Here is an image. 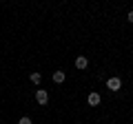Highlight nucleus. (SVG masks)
<instances>
[{
  "instance_id": "obj_2",
  "label": "nucleus",
  "mask_w": 133,
  "mask_h": 124,
  "mask_svg": "<svg viewBox=\"0 0 133 124\" xmlns=\"http://www.w3.org/2000/svg\"><path fill=\"white\" fill-rule=\"evenodd\" d=\"M36 102H38L40 106H44V104L49 102V93H47L44 89H38V91H36Z\"/></svg>"
},
{
  "instance_id": "obj_8",
  "label": "nucleus",
  "mask_w": 133,
  "mask_h": 124,
  "mask_svg": "<svg viewBox=\"0 0 133 124\" xmlns=\"http://www.w3.org/2000/svg\"><path fill=\"white\" fill-rule=\"evenodd\" d=\"M127 18H129V22L133 24V11H129V16H127Z\"/></svg>"
},
{
  "instance_id": "obj_1",
  "label": "nucleus",
  "mask_w": 133,
  "mask_h": 124,
  "mask_svg": "<svg viewBox=\"0 0 133 124\" xmlns=\"http://www.w3.org/2000/svg\"><path fill=\"white\" fill-rule=\"evenodd\" d=\"M107 89L109 91H120L122 89V80H120V78H109V80H107Z\"/></svg>"
},
{
  "instance_id": "obj_5",
  "label": "nucleus",
  "mask_w": 133,
  "mask_h": 124,
  "mask_svg": "<svg viewBox=\"0 0 133 124\" xmlns=\"http://www.w3.org/2000/svg\"><path fill=\"white\" fill-rule=\"evenodd\" d=\"M87 64H89V60H87L84 56H78L76 58V67L80 69V71H82V69H87Z\"/></svg>"
},
{
  "instance_id": "obj_6",
  "label": "nucleus",
  "mask_w": 133,
  "mask_h": 124,
  "mask_svg": "<svg viewBox=\"0 0 133 124\" xmlns=\"http://www.w3.org/2000/svg\"><path fill=\"white\" fill-rule=\"evenodd\" d=\"M40 80H42V73L33 71V73H31V82H33V84H40Z\"/></svg>"
},
{
  "instance_id": "obj_4",
  "label": "nucleus",
  "mask_w": 133,
  "mask_h": 124,
  "mask_svg": "<svg viewBox=\"0 0 133 124\" xmlns=\"http://www.w3.org/2000/svg\"><path fill=\"white\" fill-rule=\"evenodd\" d=\"M53 82H56V84H62V82L66 80V75H64V71H53Z\"/></svg>"
},
{
  "instance_id": "obj_7",
  "label": "nucleus",
  "mask_w": 133,
  "mask_h": 124,
  "mask_svg": "<svg viewBox=\"0 0 133 124\" xmlns=\"http://www.w3.org/2000/svg\"><path fill=\"white\" fill-rule=\"evenodd\" d=\"M18 124H33V122H31V118H20Z\"/></svg>"
},
{
  "instance_id": "obj_3",
  "label": "nucleus",
  "mask_w": 133,
  "mask_h": 124,
  "mask_svg": "<svg viewBox=\"0 0 133 124\" xmlns=\"http://www.w3.org/2000/svg\"><path fill=\"white\" fill-rule=\"evenodd\" d=\"M100 100H102V98H100V93H89V98H87V102H89V106H98L100 104Z\"/></svg>"
}]
</instances>
